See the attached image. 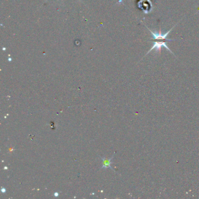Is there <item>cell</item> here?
<instances>
[{
  "instance_id": "3957f363",
  "label": "cell",
  "mask_w": 199,
  "mask_h": 199,
  "mask_svg": "<svg viewBox=\"0 0 199 199\" xmlns=\"http://www.w3.org/2000/svg\"><path fill=\"white\" fill-rule=\"evenodd\" d=\"M115 154V153L114 154V155H113L111 157L110 159H107L105 157H101L102 160V168H104V169H106L108 168H111V169H113L114 171V170L112 168V167L111 166V164L112 163V159L113 158V156Z\"/></svg>"
},
{
  "instance_id": "277c9868",
  "label": "cell",
  "mask_w": 199,
  "mask_h": 199,
  "mask_svg": "<svg viewBox=\"0 0 199 199\" xmlns=\"http://www.w3.org/2000/svg\"><path fill=\"white\" fill-rule=\"evenodd\" d=\"M1 192H2V193H5L6 192V190H5V189L4 188V187H2V188H1Z\"/></svg>"
},
{
  "instance_id": "8992f818",
  "label": "cell",
  "mask_w": 199,
  "mask_h": 199,
  "mask_svg": "<svg viewBox=\"0 0 199 199\" xmlns=\"http://www.w3.org/2000/svg\"><path fill=\"white\" fill-rule=\"evenodd\" d=\"M7 169V168L5 167V168H4V169Z\"/></svg>"
},
{
  "instance_id": "7a4b0ae2",
  "label": "cell",
  "mask_w": 199,
  "mask_h": 199,
  "mask_svg": "<svg viewBox=\"0 0 199 199\" xmlns=\"http://www.w3.org/2000/svg\"><path fill=\"white\" fill-rule=\"evenodd\" d=\"M138 7L144 14H148L152 9L153 5L150 0H140L138 2Z\"/></svg>"
},
{
  "instance_id": "6da1fadb",
  "label": "cell",
  "mask_w": 199,
  "mask_h": 199,
  "mask_svg": "<svg viewBox=\"0 0 199 199\" xmlns=\"http://www.w3.org/2000/svg\"><path fill=\"white\" fill-rule=\"evenodd\" d=\"M177 25H175L174 26H173V27L172 29H171V30H169L168 32H166L165 34L164 35H162L161 33V29H159V33H157L156 32H154L153 31H152L151 30H150L148 27H147V28L149 30V31L151 32V35L153 36L154 38H153V41H154V45L153 46V47L151 48V49L148 51V53L146 54V55H147L148 53H150L154 49H156V51H159V53L161 54V47L162 46H164V47H165L166 49H168L172 54H174L173 53V52L171 50V49L168 47V46H167L166 44V43L167 42H171V41H174L175 40H172V39H168L166 38L168 36V35H169V33L171 32V31ZM145 55V56H146Z\"/></svg>"
},
{
  "instance_id": "5b68a950",
  "label": "cell",
  "mask_w": 199,
  "mask_h": 199,
  "mask_svg": "<svg viewBox=\"0 0 199 199\" xmlns=\"http://www.w3.org/2000/svg\"><path fill=\"white\" fill-rule=\"evenodd\" d=\"M54 196H56V197H57V196H59V193H54Z\"/></svg>"
}]
</instances>
